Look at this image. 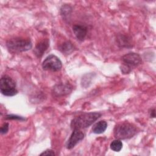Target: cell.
<instances>
[{
	"label": "cell",
	"instance_id": "cell-11",
	"mask_svg": "<svg viewBox=\"0 0 156 156\" xmlns=\"http://www.w3.org/2000/svg\"><path fill=\"white\" fill-rule=\"evenodd\" d=\"M107 127V122L105 121H100L93 126L92 128V131L94 133L100 134L104 132Z\"/></svg>",
	"mask_w": 156,
	"mask_h": 156
},
{
	"label": "cell",
	"instance_id": "cell-12",
	"mask_svg": "<svg viewBox=\"0 0 156 156\" xmlns=\"http://www.w3.org/2000/svg\"><path fill=\"white\" fill-rule=\"evenodd\" d=\"M74 47L73 44L70 41H65L63 44H62L60 47L59 49L61 52L65 54H69L74 51Z\"/></svg>",
	"mask_w": 156,
	"mask_h": 156
},
{
	"label": "cell",
	"instance_id": "cell-15",
	"mask_svg": "<svg viewBox=\"0 0 156 156\" xmlns=\"http://www.w3.org/2000/svg\"><path fill=\"white\" fill-rule=\"evenodd\" d=\"M9 125L8 123H7V122L4 123L1 127V130H0L1 133V134H5L9 130Z\"/></svg>",
	"mask_w": 156,
	"mask_h": 156
},
{
	"label": "cell",
	"instance_id": "cell-1",
	"mask_svg": "<svg viewBox=\"0 0 156 156\" xmlns=\"http://www.w3.org/2000/svg\"><path fill=\"white\" fill-rule=\"evenodd\" d=\"M101 116V114L98 112H90L82 114L74 118L71 122V127L74 129H85L93 123Z\"/></svg>",
	"mask_w": 156,
	"mask_h": 156
},
{
	"label": "cell",
	"instance_id": "cell-3",
	"mask_svg": "<svg viewBox=\"0 0 156 156\" xmlns=\"http://www.w3.org/2000/svg\"><path fill=\"white\" fill-rule=\"evenodd\" d=\"M136 133V128L129 122H122L117 124L114 129V136L118 140L129 139Z\"/></svg>",
	"mask_w": 156,
	"mask_h": 156
},
{
	"label": "cell",
	"instance_id": "cell-8",
	"mask_svg": "<svg viewBox=\"0 0 156 156\" xmlns=\"http://www.w3.org/2000/svg\"><path fill=\"white\" fill-rule=\"evenodd\" d=\"M72 89V86L69 84H57L53 87L52 93L56 96H64L70 93Z\"/></svg>",
	"mask_w": 156,
	"mask_h": 156
},
{
	"label": "cell",
	"instance_id": "cell-6",
	"mask_svg": "<svg viewBox=\"0 0 156 156\" xmlns=\"http://www.w3.org/2000/svg\"><path fill=\"white\" fill-rule=\"evenodd\" d=\"M62 67L60 60L55 55L51 54L48 55L43 62L42 68L44 70L58 71Z\"/></svg>",
	"mask_w": 156,
	"mask_h": 156
},
{
	"label": "cell",
	"instance_id": "cell-4",
	"mask_svg": "<svg viewBox=\"0 0 156 156\" xmlns=\"http://www.w3.org/2000/svg\"><path fill=\"white\" fill-rule=\"evenodd\" d=\"M122 61L123 65L121 68V71L122 73L127 74L130 72L132 68L140 65L142 62V59L138 54L129 52L122 56Z\"/></svg>",
	"mask_w": 156,
	"mask_h": 156
},
{
	"label": "cell",
	"instance_id": "cell-16",
	"mask_svg": "<svg viewBox=\"0 0 156 156\" xmlns=\"http://www.w3.org/2000/svg\"><path fill=\"white\" fill-rule=\"evenodd\" d=\"M55 152L51 149H47L43 152L41 154H40V155H55Z\"/></svg>",
	"mask_w": 156,
	"mask_h": 156
},
{
	"label": "cell",
	"instance_id": "cell-5",
	"mask_svg": "<svg viewBox=\"0 0 156 156\" xmlns=\"http://www.w3.org/2000/svg\"><path fill=\"white\" fill-rule=\"evenodd\" d=\"M0 90L1 93L6 96H13L18 93L15 80L7 75H4L1 78Z\"/></svg>",
	"mask_w": 156,
	"mask_h": 156
},
{
	"label": "cell",
	"instance_id": "cell-17",
	"mask_svg": "<svg viewBox=\"0 0 156 156\" xmlns=\"http://www.w3.org/2000/svg\"><path fill=\"white\" fill-rule=\"evenodd\" d=\"M150 113H151V115H150L151 118H155V109H154V108L152 110V112H151Z\"/></svg>",
	"mask_w": 156,
	"mask_h": 156
},
{
	"label": "cell",
	"instance_id": "cell-13",
	"mask_svg": "<svg viewBox=\"0 0 156 156\" xmlns=\"http://www.w3.org/2000/svg\"><path fill=\"white\" fill-rule=\"evenodd\" d=\"M122 147V143L120 140L116 139L110 143V149L115 152H119Z\"/></svg>",
	"mask_w": 156,
	"mask_h": 156
},
{
	"label": "cell",
	"instance_id": "cell-10",
	"mask_svg": "<svg viewBox=\"0 0 156 156\" xmlns=\"http://www.w3.org/2000/svg\"><path fill=\"white\" fill-rule=\"evenodd\" d=\"M73 30L76 37L78 40L79 41L84 40L87 34V27L80 24H76L73 26Z\"/></svg>",
	"mask_w": 156,
	"mask_h": 156
},
{
	"label": "cell",
	"instance_id": "cell-2",
	"mask_svg": "<svg viewBox=\"0 0 156 156\" xmlns=\"http://www.w3.org/2000/svg\"><path fill=\"white\" fill-rule=\"evenodd\" d=\"M6 46L12 53H20L30 49L32 44L28 39L15 38L9 40L6 42Z\"/></svg>",
	"mask_w": 156,
	"mask_h": 156
},
{
	"label": "cell",
	"instance_id": "cell-9",
	"mask_svg": "<svg viewBox=\"0 0 156 156\" xmlns=\"http://www.w3.org/2000/svg\"><path fill=\"white\" fill-rule=\"evenodd\" d=\"M49 46V41L48 39H45L41 41L36 45L34 50V52L35 55L38 58L41 57L43 55V54L45 52V51L48 49Z\"/></svg>",
	"mask_w": 156,
	"mask_h": 156
},
{
	"label": "cell",
	"instance_id": "cell-14",
	"mask_svg": "<svg viewBox=\"0 0 156 156\" xmlns=\"http://www.w3.org/2000/svg\"><path fill=\"white\" fill-rule=\"evenodd\" d=\"M5 119H18V120H20V121L25 120V118H24L21 116H20L14 115H8L5 116Z\"/></svg>",
	"mask_w": 156,
	"mask_h": 156
},
{
	"label": "cell",
	"instance_id": "cell-7",
	"mask_svg": "<svg viewBox=\"0 0 156 156\" xmlns=\"http://www.w3.org/2000/svg\"><path fill=\"white\" fill-rule=\"evenodd\" d=\"M84 133L79 129H74L73 131L68 139L66 146L68 149H73L79 142L83 139Z\"/></svg>",
	"mask_w": 156,
	"mask_h": 156
}]
</instances>
